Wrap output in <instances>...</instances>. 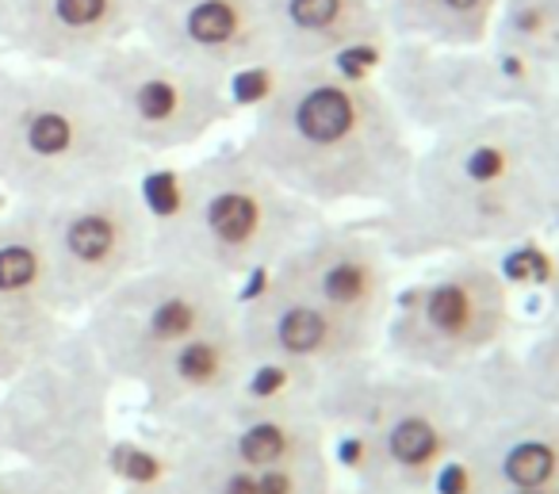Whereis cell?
I'll list each match as a JSON object with an SVG mask.
<instances>
[{
  "instance_id": "obj_1",
  "label": "cell",
  "mask_w": 559,
  "mask_h": 494,
  "mask_svg": "<svg viewBox=\"0 0 559 494\" xmlns=\"http://www.w3.org/2000/svg\"><path fill=\"white\" fill-rule=\"evenodd\" d=\"M395 261H444L559 226V108H506L418 142L406 192L372 219Z\"/></svg>"
},
{
  "instance_id": "obj_2",
  "label": "cell",
  "mask_w": 559,
  "mask_h": 494,
  "mask_svg": "<svg viewBox=\"0 0 559 494\" xmlns=\"http://www.w3.org/2000/svg\"><path fill=\"white\" fill-rule=\"evenodd\" d=\"M269 93L238 142L253 165L319 215L388 211L406 192L418 134L388 89L342 62L272 70Z\"/></svg>"
},
{
  "instance_id": "obj_3",
  "label": "cell",
  "mask_w": 559,
  "mask_h": 494,
  "mask_svg": "<svg viewBox=\"0 0 559 494\" xmlns=\"http://www.w3.org/2000/svg\"><path fill=\"white\" fill-rule=\"evenodd\" d=\"M142 165L81 70L0 62V188L12 203L47 208L104 180H139Z\"/></svg>"
},
{
  "instance_id": "obj_4",
  "label": "cell",
  "mask_w": 559,
  "mask_h": 494,
  "mask_svg": "<svg viewBox=\"0 0 559 494\" xmlns=\"http://www.w3.org/2000/svg\"><path fill=\"white\" fill-rule=\"evenodd\" d=\"M330 440L345 445L353 494H437L460 452L452 379L380 353L311 391Z\"/></svg>"
},
{
  "instance_id": "obj_5",
  "label": "cell",
  "mask_w": 559,
  "mask_h": 494,
  "mask_svg": "<svg viewBox=\"0 0 559 494\" xmlns=\"http://www.w3.org/2000/svg\"><path fill=\"white\" fill-rule=\"evenodd\" d=\"M319 219L314 208L253 165L241 146H226L188 165L169 223L154 226V257L185 261L215 277H264Z\"/></svg>"
},
{
  "instance_id": "obj_6",
  "label": "cell",
  "mask_w": 559,
  "mask_h": 494,
  "mask_svg": "<svg viewBox=\"0 0 559 494\" xmlns=\"http://www.w3.org/2000/svg\"><path fill=\"white\" fill-rule=\"evenodd\" d=\"M111 376L70 322L39 361L0 387V460L111 494Z\"/></svg>"
},
{
  "instance_id": "obj_7",
  "label": "cell",
  "mask_w": 559,
  "mask_h": 494,
  "mask_svg": "<svg viewBox=\"0 0 559 494\" xmlns=\"http://www.w3.org/2000/svg\"><path fill=\"white\" fill-rule=\"evenodd\" d=\"M513 330V287L490 254L433 261L388 310L380 356L426 376H456L502 353Z\"/></svg>"
},
{
  "instance_id": "obj_8",
  "label": "cell",
  "mask_w": 559,
  "mask_h": 494,
  "mask_svg": "<svg viewBox=\"0 0 559 494\" xmlns=\"http://www.w3.org/2000/svg\"><path fill=\"white\" fill-rule=\"evenodd\" d=\"M238 315V287L207 269L150 257L78 318L85 345L116 387H139L157 361L188 338Z\"/></svg>"
},
{
  "instance_id": "obj_9",
  "label": "cell",
  "mask_w": 559,
  "mask_h": 494,
  "mask_svg": "<svg viewBox=\"0 0 559 494\" xmlns=\"http://www.w3.org/2000/svg\"><path fill=\"white\" fill-rule=\"evenodd\" d=\"M449 379L460 402L452 471H460L464 491L559 486V407L513 376L506 349Z\"/></svg>"
},
{
  "instance_id": "obj_10",
  "label": "cell",
  "mask_w": 559,
  "mask_h": 494,
  "mask_svg": "<svg viewBox=\"0 0 559 494\" xmlns=\"http://www.w3.org/2000/svg\"><path fill=\"white\" fill-rule=\"evenodd\" d=\"M81 73L100 89L123 139L146 162L200 146L234 116L226 81L157 55L139 35L96 55Z\"/></svg>"
},
{
  "instance_id": "obj_11",
  "label": "cell",
  "mask_w": 559,
  "mask_h": 494,
  "mask_svg": "<svg viewBox=\"0 0 559 494\" xmlns=\"http://www.w3.org/2000/svg\"><path fill=\"white\" fill-rule=\"evenodd\" d=\"M50 284L62 318L78 322L100 295L154 257V219L139 180H104L43 208Z\"/></svg>"
},
{
  "instance_id": "obj_12",
  "label": "cell",
  "mask_w": 559,
  "mask_h": 494,
  "mask_svg": "<svg viewBox=\"0 0 559 494\" xmlns=\"http://www.w3.org/2000/svg\"><path fill=\"white\" fill-rule=\"evenodd\" d=\"M388 47L395 50L380 85L421 139L490 111L559 108V81L525 70L513 58L498 55L490 43L472 50H437L414 43H388Z\"/></svg>"
},
{
  "instance_id": "obj_13",
  "label": "cell",
  "mask_w": 559,
  "mask_h": 494,
  "mask_svg": "<svg viewBox=\"0 0 559 494\" xmlns=\"http://www.w3.org/2000/svg\"><path fill=\"white\" fill-rule=\"evenodd\" d=\"M157 430H162V440H180L218 460L249 463V468L334 460L326 422L311 391L296 384L257 387L253 379L241 391L188 410Z\"/></svg>"
},
{
  "instance_id": "obj_14",
  "label": "cell",
  "mask_w": 559,
  "mask_h": 494,
  "mask_svg": "<svg viewBox=\"0 0 559 494\" xmlns=\"http://www.w3.org/2000/svg\"><path fill=\"white\" fill-rule=\"evenodd\" d=\"M238 333L253 372L314 391L326 379L357 368L380 353V333L319 307L307 295L261 277V287L238 295Z\"/></svg>"
},
{
  "instance_id": "obj_15",
  "label": "cell",
  "mask_w": 559,
  "mask_h": 494,
  "mask_svg": "<svg viewBox=\"0 0 559 494\" xmlns=\"http://www.w3.org/2000/svg\"><path fill=\"white\" fill-rule=\"evenodd\" d=\"M395 257L372 226L319 219L264 277L383 338L395 303Z\"/></svg>"
},
{
  "instance_id": "obj_16",
  "label": "cell",
  "mask_w": 559,
  "mask_h": 494,
  "mask_svg": "<svg viewBox=\"0 0 559 494\" xmlns=\"http://www.w3.org/2000/svg\"><path fill=\"white\" fill-rule=\"evenodd\" d=\"M134 35L157 55L218 81L276 70L261 0H146Z\"/></svg>"
},
{
  "instance_id": "obj_17",
  "label": "cell",
  "mask_w": 559,
  "mask_h": 494,
  "mask_svg": "<svg viewBox=\"0 0 559 494\" xmlns=\"http://www.w3.org/2000/svg\"><path fill=\"white\" fill-rule=\"evenodd\" d=\"M146 0H0V47L16 62L85 70L134 39Z\"/></svg>"
},
{
  "instance_id": "obj_18",
  "label": "cell",
  "mask_w": 559,
  "mask_h": 494,
  "mask_svg": "<svg viewBox=\"0 0 559 494\" xmlns=\"http://www.w3.org/2000/svg\"><path fill=\"white\" fill-rule=\"evenodd\" d=\"M238 318V315H234ZM223 322L215 330H203L173 349L165 361L142 376L134 391L142 395V410L154 425L218 402L226 395L253 384V361L241 345L238 322Z\"/></svg>"
},
{
  "instance_id": "obj_19",
  "label": "cell",
  "mask_w": 559,
  "mask_h": 494,
  "mask_svg": "<svg viewBox=\"0 0 559 494\" xmlns=\"http://www.w3.org/2000/svg\"><path fill=\"white\" fill-rule=\"evenodd\" d=\"M276 70L342 62L357 50L388 47L380 0H261Z\"/></svg>"
},
{
  "instance_id": "obj_20",
  "label": "cell",
  "mask_w": 559,
  "mask_h": 494,
  "mask_svg": "<svg viewBox=\"0 0 559 494\" xmlns=\"http://www.w3.org/2000/svg\"><path fill=\"white\" fill-rule=\"evenodd\" d=\"M134 494H337V463L249 468L180 440H162V463L154 479H146Z\"/></svg>"
},
{
  "instance_id": "obj_21",
  "label": "cell",
  "mask_w": 559,
  "mask_h": 494,
  "mask_svg": "<svg viewBox=\"0 0 559 494\" xmlns=\"http://www.w3.org/2000/svg\"><path fill=\"white\" fill-rule=\"evenodd\" d=\"M391 43L437 50L487 47L502 0H380Z\"/></svg>"
},
{
  "instance_id": "obj_22",
  "label": "cell",
  "mask_w": 559,
  "mask_h": 494,
  "mask_svg": "<svg viewBox=\"0 0 559 494\" xmlns=\"http://www.w3.org/2000/svg\"><path fill=\"white\" fill-rule=\"evenodd\" d=\"M0 303H24L62 315L50 284L43 208L32 203H12L9 211H0Z\"/></svg>"
},
{
  "instance_id": "obj_23",
  "label": "cell",
  "mask_w": 559,
  "mask_h": 494,
  "mask_svg": "<svg viewBox=\"0 0 559 494\" xmlns=\"http://www.w3.org/2000/svg\"><path fill=\"white\" fill-rule=\"evenodd\" d=\"M487 43L525 70L559 81V0H502Z\"/></svg>"
},
{
  "instance_id": "obj_24",
  "label": "cell",
  "mask_w": 559,
  "mask_h": 494,
  "mask_svg": "<svg viewBox=\"0 0 559 494\" xmlns=\"http://www.w3.org/2000/svg\"><path fill=\"white\" fill-rule=\"evenodd\" d=\"M70 318L24 303H0V387H9L27 364H35L62 333Z\"/></svg>"
},
{
  "instance_id": "obj_25",
  "label": "cell",
  "mask_w": 559,
  "mask_h": 494,
  "mask_svg": "<svg viewBox=\"0 0 559 494\" xmlns=\"http://www.w3.org/2000/svg\"><path fill=\"white\" fill-rule=\"evenodd\" d=\"M506 356H510L513 376H518L528 391L559 407V322L544 318L540 330L521 345V353L506 349Z\"/></svg>"
},
{
  "instance_id": "obj_26",
  "label": "cell",
  "mask_w": 559,
  "mask_h": 494,
  "mask_svg": "<svg viewBox=\"0 0 559 494\" xmlns=\"http://www.w3.org/2000/svg\"><path fill=\"white\" fill-rule=\"evenodd\" d=\"M0 494H104V491L73 483V479H62V475H55V471L0 460Z\"/></svg>"
},
{
  "instance_id": "obj_27",
  "label": "cell",
  "mask_w": 559,
  "mask_h": 494,
  "mask_svg": "<svg viewBox=\"0 0 559 494\" xmlns=\"http://www.w3.org/2000/svg\"><path fill=\"white\" fill-rule=\"evenodd\" d=\"M544 318L559 322V254L548 264V277H544Z\"/></svg>"
},
{
  "instance_id": "obj_28",
  "label": "cell",
  "mask_w": 559,
  "mask_h": 494,
  "mask_svg": "<svg viewBox=\"0 0 559 494\" xmlns=\"http://www.w3.org/2000/svg\"><path fill=\"white\" fill-rule=\"evenodd\" d=\"M460 494H559V486H528V491H460Z\"/></svg>"
}]
</instances>
